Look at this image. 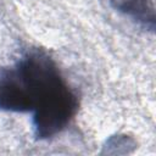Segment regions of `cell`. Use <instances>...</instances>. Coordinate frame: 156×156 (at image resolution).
<instances>
[{
	"label": "cell",
	"mask_w": 156,
	"mask_h": 156,
	"mask_svg": "<svg viewBox=\"0 0 156 156\" xmlns=\"http://www.w3.org/2000/svg\"><path fill=\"white\" fill-rule=\"evenodd\" d=\"M121 13L150 30L155 29V0H110Z\"/></svg>",
	"instance_id": "cell-2"
},
{
	"label": "cell",
	"mask_w": 156,
	"mask_h": 156,
	"mask_svg": "<svg viewBox=\"0 0 156 156\" xmlns=\"http://www.w3.org/2000/svg\"><path fill=\"white\" fill-rule=\"evenodd\" d=\"M78 108L77 93L44 50L27 49L15 63L0 66V110L32 113L37 139L63 132Z\"/></svg>",
	"instance_id": "cell-1"
}]
</instances>
